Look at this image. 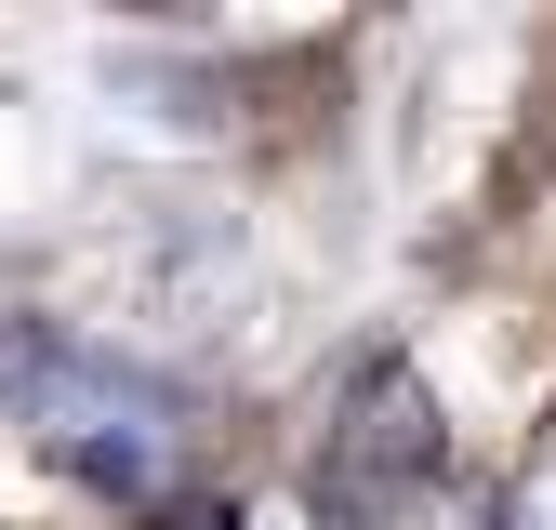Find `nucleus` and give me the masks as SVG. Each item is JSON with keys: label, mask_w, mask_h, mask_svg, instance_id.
Returning a JSON list of instances; mask_svg holds the SVG:
<instances>
[{"label": "nucleus", "mask_w": 556, "mask_h": 530, "mask_svg": "<svg viewBox=\"0 0 556 530\" xmlns=\"http://www.w3.org/2000/svg\"><path fill=\"white\" fill-rule=\"evenodd\" d=\"M397 412H410V384H397V371H371V384H358V438H344L358 464H331V478H318L344 517H384V504H397V478H425V464H438V438H384Z\"/></svg>", "instance_id": "nucleus-1"}]
</instances>
